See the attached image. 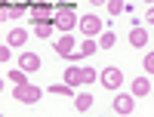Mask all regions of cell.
Returning a JSON list of instances; mask_svg holds the SVG:
<instances>
[{"instance_id":"6da1fadb","label":"cell","mask_w":154,"mask_h":117,"mask_svg":"<svg viewBox=\"0 0 154 117\" xmlns=\"http://www.w3.org/2000/svg\"><path fill=\"white\" fill-rule=\"evenodd\" d=\"M77 25H80V19H77L74 6H59L56 9V19H53V28H59L62 34H71Z\"/></svg>"},{"instance_id":"7a4b0ae2","label":"cell","mask_w":154,"mask_h":117,"mask_svg":"<svg viewBox=\"0 0 154 117\" xmlns=\"http://www.w3.org/2000/svg\"><path fill=\"white\" fill-rule=\"evenodd\" d=\"M99 83L114 93V89H120V86H123V71L117 68V65H105V71L99 74Z\"/></svg>"},{"instance_id":"3957f363","label":"cell","mask_w":154,"mask_h":117,"mask_svg":"<svg viewBox=\"0 0 154 117\" xmlns=\"http://www.w3.org/2000/svg\"><path fill=\"white\" fill-rule=\"evenodd\" d=\"M12 99L22 102V105H34V102H40V99H43V89H40V86H34V83H25V86H16Z\"/></svg>"},{"instance_id":"277c9868","label":"cell","mask_w":154,"mask_h":117,"mask_svg":"<svg viewBox=\"0 0 154 117\" xmlns=\"http://www.w3.org/2000/svg\"><path fill=\"white\" fill-rule=\"evenodd\" d=\"M56 19V9L53 6H31V22H34V28L37 25H53Z\"/></svg>"},{"instance_id":"5b68a950","label":"cell","mask_w":154,"mask_h":117,"mask_svg":"<svg viewBox=\"0 0 154 117\" xmlns=\"http://www.w3.org/2000/svg\"><path fill=\"white\" fill-rule=\"evenodd\" d=\"M102 28H105V25H102V19H99V16H93V12H89V16H80V31L89 37V40H93V37H96Z\"/></svg>"},{"instance_id":"8992f818","label":"cell","mask_w":154,"mask_h":117,"mask_svg":"<svg viewBox=\"0 0 154 117\" xmlns=\"http://www.w3.org/2000/svg\"><path fill=\"white\" fill-rule=\"evenodd\" d=\"M114 111L123 114V117H130V114L136 111V99L126 96V93H117V96H114Z\"/></svg>"},{"instance_id":"52a82bcc","label":"cell","mask_w":154,"mask_h":117,"mask_svg":"<svg viewBox=\"0 0 154 117\" xmlns=\"http://www.w3.org/2000/svg\"><path fill=\"white\" fill-rule=\"evenodd\" d=\"M53 46H56V53H59V56H65V59H68L71 53H77V40H74L71 34H62Z\"/></svg>"},{"instance_id":"ba28073f","label":"cell","mask_w":154,"mask_h":117,"mask_svg":"<svg viewBox=\"0 0 154 117\" xmlns=\"http://www.w3.org/2000/svg\"><path fill=\"white\" fill-rule=\"evenodd\" d=\"M19 68H22L25 74L40 71V56H37V53H22V56H19Z\"/></svg>"},{"instance_id":"9c48e42d","label":"cell","mask_w":154,"mask_h":117,"mask_svg":"<svg viewBox=\"0 0 154 117\" xmlns=\"http://www.w3.org/2000/svg\"><path fill=\"white\" fill-rule=\"evenodd\" d=\"M25 43H28V31L25 28H12L6 34V46H25Z\"/></svg>"},{"instance_id":"30bf717a","label":"cell","mask_w":154,"mask_h":117,"mask_svg":"<svg viewBox=\"0 0 154 117\" xmlns=\"http://www.w3.org/2000/svg\"><path fill=\"white\" fill-rule=\"evenodd\" d=\"M145 43H148V31H145V28H133V31H130V46L142 49Z\"/></svg>"},{"instance_id":"8fae6325","label":"cell","mask_w":154,"mask_h":117,"mask_svg":"<svg viewBox=\"0 0 154 117\" xmlns=\"http://www.w3.org/2000/svg\"><path fill=\"white\" fill-rule=\"evenodd\" d=\"M130 86H133V96H148L151 93V80H148V77H136Z\"/></svg>"},{"instance_id":"7c38bea8","label":"cell","mask_w":154,"mask_h":117,"mask_svg":"<svg viewBox=\"0 0 154 117\" xmlns=\"http://www.w3.org/2000/svg\"><path fill=\"white\" fill-rule=\"evenodd\" d=\"M74 108L80 111V114L89 111V108H93V96H89V93H77V96H74Z\"/></svg>"},{"instance_id":"4fadbf2b","label":"cell","mask_w":154,"mask_h":117,"mask_svg":"<svg viewBox=\"0 0 154 117\" xmlns=\"http://www.w3.org/2000/svg\"><path fill=\"white\" fill-rule=\"evenodd\" d=\"M65 83L71 86V89H77L83 80H80V68H65Z\"/></svg>"},{"instance_id":"5bb4252c","label":"cell","mask_w":154,"mask_h":117,"mask_svg":"<svg viewBox=\"0 0 154 117\" xmlns=\"http://www.w3.org/2000/svg\"><path fill=\"white\" fill-rule=\"evenodd\" d=\"M6 77H9V83H12V86H25V83H28V74H25L22 68H12Z\"/></svg>"},{"instance_id":"9a60e30c","label":"cell","mask_w":154,"mask_h":117,"mask_svg":"<svg viewBox=\"0 0 154 117\" xmlns=\"http://www.w3.org/2000/svg\"><path fill=\"white\" fill-rule=\"evenodd\" d=\"M96 49H99V40H89V37H86V40H83L80 46H77V53H80V56L86 59V56H93Z\"/></svg>"},{"instance_id":"2e32d148","label":"cell","mask_w":154,"mask_h":117,"mask_svg":"<svg viewBox=\"0 0 154 117\" xmlns=\"http://www.w3.org/2000/svg\"><path fill=\"white\" fill-rule=\"evenodd\" d=\"M80 80H83V86L96 83V80H99V71H93V68H80Z\"/></svg>"},{"instance_id":"e0dca14e","label":"cell","mask_w":154,"mask_h":117,"mask_svg":"<svg viewBox=\"0 0 154 117\" xmlns=\"http://www.w3.org/2000/svg\"><path fill=\"white\" fill-rule=\"evenodd\" d=\"M49 93H56V96H77L68 83H53V86H49Z\"/></svg>"},{"instance_id":"ac0fdd59","label":"cell","mask_w":154,"mask_h":117,"mask_svg":"<svg viewBox=\"0 0 154 117\" xmlns=\"http://www.w3.org/2000/svg\"><path fill=\"white\" fill-rule=\"evenodd\" d=\"M114 40H117V34H114V31H105V34H102V40H99V49H111Z\"/></svg>"},{"instance_id":"d6986e66","label":"cell","mask_w":154,"mask_h":117,"mask_svg":"<svg viewBox=\"0 0 154 117\" xmlns=\"http://www.w3.org/2000/svg\"><path fill=\"white\" fill-rule=\"evenodd\" d=\"M108 12H111V16H120V12H126V3H120V0H108Z\"/></svg>"},{"instance_id":"ffe728a7","label":"cell","mask_w":154,"mask_h":117,"mask_svg":"<svg viewBox=\"0 0 154 117\" xmlns=\"http://www.w3.org/2000/svg\"><path fill=\"white\" fill-rule=\"evenodd\" d=\"M34 34L40 37V40H49V37H53V25H37V28H34Z\"/></svg>"},{"instance_id":"44dd1931","label":"cell","mask_w":154,"mask_h":117,"mask_svg":"<svg viewBox=\"0 0 154 117\" xmlns=\"http://www.w3.org/2000/svg\"><path fill=\"white\" fill-rule=\"evenodd\" d=\"M142 68H145V74H154V53H148L142 59Z\"/></svg>"},{"instance_id":"7402d4cb","label":"cell","mask_w":154,"mask_h":117,"mask_svg":"<svg viewBox=\"0 0 154 117\" xmlns=\"http://www.w3.org/2000/svg\"><path fill=\"white\" fill-rule=\"evenodd\" d=\"M3 16H9V19H19V16H22V6H3Z\"/></svg>"},{"instance_id":"603a6c76","label":"cell","mask_w":154,"mask_h":117,"mask_svg":"<svg viewBox=\"0 0 154 117\" xmlns=\"http://www.w3.org/2000/svg\"><path fill=\"white\" fill-rule=\"evenodd\" d=\"M9 56H12V46H6V43H3V46H0V62L6 65V62H9Z\"/></svg>"},{"instance_id":"cb8c5ba5","label":"cell","mask_w":154,"mask_h":117,"mask_svg":"<svg viewBox=\"0 0 154 117\" xmlns=\"http://www.w3.org/2000/svg\"><path fill=\"white\" fill-rule=\"evenodd\" d=\"M145 19H148V25H154V6H151V9L145 12Z\"/></svg>"}]
</instances>
